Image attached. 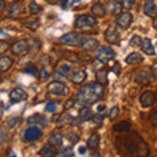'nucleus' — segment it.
<instances>
[{"label":"nucleus","mask_w":157,"mask_h":157,"mask_svg":"<svg viewBox=\"0 0 157 157\" xmlns=\"http://www.w3.org/2000/svg\"><path fill=\"white\" fill-rule=\"evenodd\" d=\"M104 92H105V86L102 82H100V81L92 82V84H88L81 88L76 100L78 104H81L84 106H89L100 100V98L104 96Z\"/></svg>","instance_id":"f257e3e1"},{"label":"nucleus","mask_w":157,"mask_h":157,"mask_svg":"<svg viewBox=\"0 0 157 157\" xmlns=\"http://www.w3.org/2000/svg\"><path fill=\"white\" fill-rule=\"evenodd\" d=\"M82 41H84V37L75 32L66 33L59 38V42L63 43V45H68V46H81Z\"/></svg>","instance_id":"f03ea898"},{"label":"nucleus","mask_w":157,"mask_h":157,"mask_svg":"<svg viewBox=\"0 0 157 157\" xmlns=\"http://www.w3.org/2000/svg\"><path fill=\"white\" fill-rule=\"evenodd\" d=\"M115 56H117L115 51L113 50V48H110V47H106V46L98 47L97 51H96L97 60L101 62V63H109L110 60H113V59H115Z\"/></svg>","instance_id":"7ed1b4c3"},{"label":"nucleus","mask_w":157,"mask_h":157,"mask_svg":"<svg viewBox=\"0 0 157 157\" xmlns=\"http://www.w3.org/2000/svg\"><path fill=\"white\" fill-rule=\"evenodd\" d=\"M96 18L90 16V14H82L78 16L77 20L75 21V28L76 29H92L96 26Z\"/></svg>","instance_id":"20e7f679"},{"label":"nucleus","mask_w":157,"mask_h":157,"mask_svg":"<svg viewBox=\"0 0 157 157\" xmlns=\"http://www.w3.org/2000/svg\"><path fill=\"white\" fill-rule=\"evenodd\" d=\"M47 90H48V93L55 94V96H66L68 93V88L64 82L56 80V81H52L47 85Z\"/></svg>","instance_id":"39448f33"},{"label":"nucleus","mask_w":157,"mask_h":157,"mask_svg":"<svg viewBox=\"0 0 157 157\" xmlns=\"http://www.w3.org/2000/svg\"><path fill=\"white\" fill-rule=\"evenodd\" d=\"M42 136V130L37 126H30L24 131V140L25 141H36L41 139Z\"/></svg>","instance_id":"423d86ee"},{"label":"nucleus","mask_w":157,"mask_h":157,"mask_svg":"<svg viewBox=\"0 0 157 157\" xmlns=\"http://www.w3.org/2000/svg\"><path fill=\"white\" fill-rule=\"evenodd\" d=\"M11 50L14 55H25L29 51V43L25 39H21V41H16L11 46Z\"/></svg>","instance_id":"0eeeda50"},{"label":"nucleus","mask_w":157,"mask_h":157,"mask_svg":"<svg viewBox=\"0 0 157 157\" xmlns=\"http://www.w3.org/2000/svg\"><path fill=\"white\" fill-rule=\"evenodd\" d=\"M105 39H106V42L111 43V45H114V43L119 42L121 36H119V33H118V30L115 29V26H109V28L106 29V32H105Z\"/></svg>","instance_id":"6e6552de"},{"label":"nucleus","mask_w":157,"mask_h":157,"mask_svg":"<svg viewBox=\"0 0 157 157\" xmlns=\"http://www.w3.org/2000/svg\"><path fill=\"white\" fill-rule=\"evenodd\" d=\"M132 24V14L131 13H121L117 18V25L122 29H128Z\"/></svg>","instance_id":"1a4fd4ad"},{"label":"nucleus","mask_w":157,"mask_h":157,"mask_svg":"<svg viewBox=\"0 0 157 157\" xmlns=\"http://www.w3.org/2000/svg\"><path fill=\"white\" fill-rule=\"evenodd\" d=\"M9 98H11L12 102H21L28 100V93L24 89H21V88H16V89H13L9 93Z\"/></svg>","instance_id":"9d476101"},{"label":"nucleus","mask_w":157,"mask_h":157,"mask_svg":"<svg viewBox=\"0 0 157 157\" xmlns=\"http://www.w3.org/2000/svg\"><path fill=\"white\" fill-rule=\"evenodd\" d=\"M144 13L145 16L155 18L157 16V6L156 0H145L144 2Z\"/></svg>","instance_id":"9b49d317"},{"label":"nucleus","mask_w":157,"mask_h":157,"mask_svg":"<svg viewBox=\"0 0 157 157\" xmlns=\"http://www.w3.org/2000/svg\"><path fill=\"white\" fill-rule=\"evenodd\" d=\"M155 102H156V96H155V93H152V92H149V90L144 92L143 94L140 96V104L143 105L144 107H151L152 105H155Z\"/></svg>","instance_id":"f8f14e48"},{"label":"nucleus","mask_w":157,"mask_h":157,"mask_svg":"<svg viewBox=\"0 0 157 157\" xmlns=\"http://www.w3.org/2000/svg\"><path fill=\"white\" fill-rule=\"evenodd\" d=\"M151 80H152V77L147 71H137L135 73V81L141 85H148Z\"/></svg>","instance_id":"ddd939ff"},{"label":"nucleus","mask_w":157,"mask_h":157,"mask_svg":"<svg viewBox=\"0 0 157 157\" xmlns=\"http://www.w3.org/2000/svg\"><path fill=\"white\" fill-rule=\"evenodd\" d=\"M82 50L85 51H90V50H97L98 47V41L94 38H84V41H82L81 46H80Z\"/></svg>","instance_id":"4468645a"},{"label":"nucleus","mask_w":157,"mask_h":157,"mask_svg":"<svg viewBox=\"0 0 157 157\" xmlns=\"http://www.w3.org/2000/svg\"><path fill=\"white\" fill-rule=\"evenodd\" d=\"M39 155L43 156V157H54V156L58 155V152L55 149V147L48 143L47 145L42 147V149H41V152H39Z\"/></svg>","instance_id":"2eb2a0df"},{"label":"nucleus","mask_w":157,"mask_h":157,"mask_svg":"<svg viewBox=\"0 0 157 157\" xmlns=\"http://www.w3.org/2000/svg\"><path fill=\"white\" fill-rule=\"evenodd\" d=\"M92 12L96 17H105L106 14V7L101 3H94L92 6Z\"/></svg>","instance_id":"dca6fc26"},{"label":"nucleus","mask_w":157,"mask_h":157,"mask_svg":"<svg viewBox=\"0 0 157 157\" xmlns=\"http://www.w3.org/2000/svg\"><path fill=\"white\" fill-rule=\"evenodd\" d=\"M85 78H86V72L82 71V70L75 71L71 76V80H72L73 84H81V82L85 81Z\"/></svg>","instance_id":"f3484780"},{"label":"nucleus","mask_w":157,"mask_h":157,"mask_svg":"<svg viewBox=\"0 0 157 157\" xmlns=\"http://www.w3.org/2000/svg\"><path fill=\"white\" fill-rule=\"evenodd\" d=\"M78 118H80L81 122H88V121L93 119V113L90 111V109H88L86 106H84L78 110Z\"/></svg>","instance_id":"a211bd4d"},{"label":"nucleus","mask_w":157,"mask_h":157,"mask_svg":"<svg viewBox=\"0 0 157 157\" xmlns=\"http://www.w3.org/2000/svg\"><path fill=\"white\" fill-rule=\"evenodd\" d=\"M107 7L110 8V13L113 16H118V14H121L122 12V3H118V2H114V0H110L109 3H107Z\"/></svg>","instance_id":"6ab92c4d"},{"label":"nucleus","mask_w":157,"mask_h":157,"mask_svg":"<svg viewBox=\"0 0 157 157\" xmlns=\"http://www.w3.org/2000/svg\"><path fill=\"white\" fill-rule=\"evenodd\" d=\"M141 51H143L144 54H147V55H155V47L153 45H152V42H151V39H144L143 41V45H141Z\"/></svg>","instance_id":"aec40b11"},{"label":"nucleus","mask_w":157,"mask_h":157,"mask_svg":"<svg viewBox=\"0 0 157 157\" xmlns=\"http://www.w3.org/2000/svg\"><path fill=\"white\" fill-rule=\"evenodd\" d=\"M21 11H22L21 3L20 2L13 3V4H11V8H9V11H8V16L9 17H18L20 13H21Z\"/></svg>","instance_id":"412c9836"},{"label":"nucleus","mask_w":157,"mask_h":157,"mask_svg":"<svg viewBox=\"0 0 157 157\" xmlns=\"http://www.w3.org/2000/svg\"><path fill=\"white\" fill-rule=\"evenodd\" d=\"M130 128H131V123L128 121L119 122V123H115L113 126V130L115 132H127V131H130Z\"/></svg>","instance_id":"4be33fe9"},{"label":"nucleus","mask_w":157,"mask_h":157,"mask_svg":"<svg viewBox=\"0 0 157 157\" xmlns=\"http://www.w3.org/2000/svg\"><path fill=\"white\" fill-rule=\"evenodd\" d=\"M12 64H13V60L11 58H8V56L0 58V71L2 72H7L12 67Z\"/></svg>","instance_id":"5701e85b"},{"label":"nucleus","mask_w":157,"mask_h":157,"mask_svg":"<svg viewBox=\"0 0 157 157\" xmlns=\"http://www.w3.org/2000/svg\"><path fill=\"white\" fill-rule=\"evenodd\" d=\"M48 143L52 144L54 147H59L63 144V135L60 134V132H55V134L50 135V137H48Z\"/></svg>","instance_id":"b1692460"},{"label":"nucleus","mask_w":157,"mask_h":157,"mask_svg":"<svg viewBox=\"0 0 157 157\" xmlns=\"http://www.w3.org/2000/svg\"><path fill=\"white\" fill-rule=\"evenodd\" d=\"M143 62V56L139 52H131L128 56L126 58V63L127 64H136V63H141Z\"/></svg>","instance_id":"393cba45"},{"label":"nucleus","mask_w":157,"mask_h":157,"mask_svg":"<svg viewBox=\"0 0 157 157\" xmlns=\"http://www.w3.org/2000/svg\"><path fill=\"white\" fill-rule=\"evenodd\" d=\"M24 25H25L26 28L29 29H32V30H36V29L39 26V21H38V18L37 17H29V18H25L24 20Z\"/></svg>","instance_id":"a878e982"},{"label":"nucleus","mask_w":157,"mask_h":157,"mask_svg":"<svg viewBox=\"0 0 157 157\" xmlns=\"http://www.w3.org/2000/svg\"><path fill=\"white\" fill-rule=\"evenodd\" d=\"M98 145H100V136H98L97 134L90 135V137L88 139V148L94 151V149L98 148Z\"/></svg>","instance_id":"bb28decb"},{"label":"nucleus","mask_w":157,"mask_h":157,"mask_svg":"<svg viewBox=\"0 0 157 157\" xmlns=\"http://www.w3.org/2000/svg\"><path fill=\"white\" fill-rule=\"evenodd\" d=\"M29 123H39V124H46V118L42 114H34L32 117H29L28 119Z\"/></svg>","instance_id":"cd10ccee"},{"label":"nucleus","mask_w":157,"mask_h":157,"mask_svg":"<svg viewBox=\"0 0 157 157\" xmlns=\"http://www.w3.org/2000/svg\"><path fill=\"white\" fill-rule=\"evenodd\" d=\"M143 45V41H141V37L135 34V36H132L131 39H130V46L131 47H141Z\"/></svg>","instance_id":"c85d7f7f"},{"label":"nucleus","mask_w":157,"mask_h":157,"mask_svg":"<svg viewBox=\"0 0 157 157\" xmlns=\"http://www.w3.org/2000/svg\"><path fill=\"white\" fill-rule=\"evenodd\" d=\"M29 11H30L32 14H37L42 11V7L39 6V4L37 2H32L30 4H29Z\"/></svg>","instance_id":"c756f323"},{"label":"nucleus","mask_w":157,"mask_h":157,"mask_svg":"<svg viewBox=\"0 0 157 157\" xmlns=\"http://www.w3.org/2000/svg\"><path fill=\"white\" fill-rule=\"evenodd\" d=\"M20 121H21V118H18V117L9 118V119L7 121V127H8V128H14V127L20 123Z\"/></svg>","instance_id":"7c9ffc66"},{"label":"nucleus","mask_w":157,"mask_h":157,"mask_svg":"<svg viewBox=\"0 0 157 157\" xmlns=\"http://www.w3.org/2000/svg\"><path fill=\"white\" fill-rule=\"evenodd\" d=\"M56 71H58V72H62V73H67V72H70V71H71V64H68V63L63 62V63H60V64L58 66Z\"/></svg>","instance_id":"2f4dec72"},{"label":"nucleus","mask_w":157,"mask_h":157,"mask_svg":"<svg viewBox=\"0 0 157 157\" xmlns=\"http://www.w3.org/2000/svg\"><path fill=\"white\" fill-rule=\"evenodd\" d=\"M97 77H98V81L100 82H105V84H107V72L106 70H101L97 72Z\"/></svg>","instance_id":"473e14b6"},{"label":"nucleus","mask_w":157,"mask_h":157,"mask_svg":"<svg viewBox=\"0 0 157 157\" xmlns=\"http://www.w3.org/2000/svg\"><path fill=\"white\" fill-rule=\"evenodd\" d=\"M135 2L136 0H122V7L124 9H127V11H130V9L134 8Z\"/></svg>","instance_id":"72a5a7b5"},{"label":"nucleus","mask_w":157,"mask_h":157,"mask_svg":"<svg viewBox=\"0 0 157 157\" xmlns=\"http://www.w3.org/2000/svg\"><path fill=\"white\" fill-rule=\"evenodd\" d=\"M60 156H63V157H73V148L72 147H66V148H63V151L60 152Z\"/></svg>","instance_id":"f704fd0d"},{"label":"nucleus","mask_w":157,"mask_h":157,"mask_svg":"<svg viewBox=\"0 0 157 157\" xmlns=\"http://www.w3.org/2000/svg\"><path fill=\"white\" fill-rule=\"evenodd\" d=\"M118 115H119V109H118L117 106H114L113 109L110 110V113H109V118L111 121H115L117 118H118Z\"/></svg>","instance_id":"c9c22d12"},{"label":"nucleus","mask_w":157,"mask_h":157,"mask_svg":"<svg viewBox=\"0 0 157 157\" xmlns=\"http://www.w3.org/2000/svg\"><path fill=\"white\" fill-rule=\"evenodd\" d=\"M67 139H68V141H71V143H77L78 141V135L76 134V132H70V134H67Z\"/></svg>","instance_id":"e433bc0d"},{"label":"nucleus","mask_w":157,"mask_h":157,"mask_svg":"<svg viewBox=\"0 0 157 157\" xmlns=\"http://www.w3.org/2000/svg\"><path fill=\"white\" fill-rule=\"evenodd\" d=\"M56 109H58V105L55 104V102H50V104H47L46 107H45V110L47 113H55Z\"/></svg>","instance_id":"4c0bfd02"},{"label":"nucleus","mask_w":157,"mask_h":157,"mask_svg":"<svg viewBox=\"0 0 157 157\" xmlns=\"http://www.w3.org/2000/svg\"><path fill=\"white\" fill-rule=\"evenodd\" d=\"M24 72L29 73V75H33V76H37V73H38L36 66H29V67H26L25 70H24Z\"/></svg>","instance_id":"58836bf2"},{"label":"nucleus","mask_w":157,"mask_h":157,"mask_svg":"<svg viewBox=\"0 0 157 157\" xmlns=\"http://www.w3.org/2000/svg\"><path fill=\"white\" fill-rule=\"evenodd\" d=\"M7 50H8V45H7V42H6V41H2V42H0V52L4 54Z\"/></svg>","instance_id":"ea45409f"},{"label":"nucleus","mask_w":157,"mask_h":157,"mask_svg":"<svg viewBox=\"0 0 157 157\" xmlns=\"http://www.w3.org/2000/svg\"><path fill=\"white\" fill-rule=\"evenodd\" d=\"M97 113H98V114H101V115H105V113H106V106H105V105H98V106H97Z\"/></svg>","instance_id":"a19ab883"},{"label":"nucleus","mask_w":157,"mask_h":157,"mask_svg":"<svg viewBox=\"0 0 157 157\" xmlns=\"http://www.w3.org/2000/svg\"><path fill=\"white\" fill-rule=\"evenodd\" d=\"M0 134H2V139H0V141H2V143H6L7 141V131L4 128H2L0 130Z\"/></svg>","instance_id":"79ce46f5"},{"label":"nucleus","mask_w":157,"mask_h":157,"mask_svg":"<svg viewBox=\"0 0 157 157\" xmlns=\"http://www.w3.org/2000/svg\"><path fill=\"white\" fill-rule=\"evenodd\" d=\"M73 106H75V101H73V100H68L66 102V105H64L66 109H71V107H73Z\"/></svg>","instance_id":"37998d69"},{"label":"nucleus","mask_w":157,"mask_h":157,"mask_svg":"<svg viewBox=\"0 0 157 157\" xmlns=\"http://www.w3.org/2000/svg\"><path fill=\"white\" fill-rule=\"evenodd\" d=\"M151 121L153 122V124H157V111H155L153 114H152V117H151Z\"/></svg>","instance_id":"c03bdc74"},{"label":"nucleus","mask_w":157,"mask_h":157,"mask_svg":"<svg viewBox=\"0 0 157 157\" xmlns=\"http://www.w3.org/2000/svg\"><path fill=\"white\" fill-rule=\"evenodd\" d=\"M78 153H80V155H85L86 153V147H80V148H78Z\"/></svg>","instance_id":"a18cd8bd"},{"label":"nucleus","mask_w":157,"mask_h":157,"mask_svg":"<svg viewBox=\"0 0 157 157\" xmlns=\"http://www.w3.org/2000/svg\"><path fill=\"white\" fill-rule=\"evenodd\" d=\"M152 72H153V75L157 77V63H155V64L152 66Z\"/></svg>","instance_id":"49530a36"},{"label":"nucleus","mask_w":157,"mask_h":157,"mask_svg":"<svg viewBox=\"0 0 157 157\" xmlns=\"http://www.w3.org/2000/svg\"><path fill=\"white\" fill-rule=\"evenodd\" d=\"M67 4H68V0H62V3H60V7L63 9H66L67 8Z\"/></svg>","instance_id":"de8ad7c7"},{"label":"nucleus","mask_w":157,"mask_h":157,"mask_svg":"<svg viewBox=\"0 0 157 157\" xmlns=\"http://www.w3.org/2000/svg\"><path fill=\"white\" fill-rule=\"evenodd\" d=\"M42 78H46V77H48V72H47V70L45 68V70H43V73H42Z\"/></svg>","instance_id":"09e8293b"},{"label":"nucleus","mask_w":157,"mask_h":157,"mask_svg":"<svg viewBox=\"0 0 157 157\" xmlns=\"http://www.w3.org/2000/svg\"><path fill=\"white\" fill-rule=\"evenodd\" d=\"M4 7H6V3H4V0H2V2H0V8L4 9Z\"/></svg>","instance_id":"8fccbe9b"},{"label":"nucleus","mask_w":157,"mask_h":157,"mask_svg":"<svg viewBox=\"0 0 157 157\" xmlns=\"http://www.w3.org/2000/svg\"><path fill=\"white\" fill-rule=\"evenodd\" d=\"M46 2H47V3H50V4H54V3H56L58 0H46Z\"/></svg>","instance_id":"3c124183"},{"label":"nucleus","mask_w":157,"mask_h":157,"mask_svg":"<svg viewBox=\"0 0 157 157\" xmlns=\"http://www.w3.org/2000/svg\"><path fill=\"white\" fill-rule=\"evenodd\" d=\"M77 2H80V0H72V2H71V6H75Z\"/></svg>","instance_id":"603ef678"},{"label":"nucleus","mask_w":157,"mask_h":157,"mask_svg":"<svg viewBox=\"0 0 157 157\" xmlns=\"http://www.w3.org/2000/svg\"><path fill=\"white\" fill-rule=\"evenodd\" d=\"M153 25H155V28L157 29V20H155V22H153Z\"/></svg>","instance_id":"864d4df0"}]
</instances>
